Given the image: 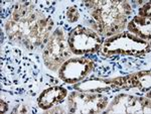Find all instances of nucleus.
I'll list each match as a JSON object with an SVG mask.
<instances>
[{
  "label": "nucleus",
  "instance_id": "423d86ee",
  "mask_svg": "<svg viewBox=\"0 0 151 114\" xmlns=\"http://www.w3.org/2000/svg\"><path fill=\"white\" fill-rule=\"evenodd\" d=\"M67 16L70 22H74V21L77 20L78 17H79V14H78V11L76 10L75 7H70L67 12Z\"/></svg>",
  "mask_w": 151,
  "mask_h": 114
},
{
  "label": "nucleus",
  "instance_id": "7ed1b4c3",
  "mask_svg": "<svg viewBox=\"0 0 151 114\" xmlns=\"http://www.w3.org/2000/svg\"><path fill=\"white\" fill-rule=\"evenodd\" d=\"M92 64L89 60L86 59H72L65 62L60 70V78L69 83H75L84 77L91 71Z\"/></svg>",
  "mask_w": 151,
  "mask_h": 114
},
{
  "label": "nucleus",
  "instance_id": "39448f33",
  "mask_svg": "<svg viewBox=\"0 0 151 114\" xmlns=\"http://www.w3.org/2000/svg\"><path fill=\"white\" fill-rule=\"evenodd\" d=\"M128 28L142 38H150V20L147 17H135L129 23Z\"/></svg>",
  "mask_w": 151,
  "mask_h": 114
},
{
  "label": "nucleus",
  "instance_id": "f03ea898",
  "mask_svg": "<svg viewBox=\"0 0 151 114\" xmlns=\"http://www.w3.org/2000/svg\"><path fill=\"white\" fill-rule=\"evenodd\" d=\"M68 43L73 53L81 55L98 50L100 38L92 30L84 28L83 26H78L70 32Z\"/></svg>",
  "mask_w": 151,
  "mask_h": 114
},
{
  "label": "nucleus",
  "instance_id": "f257e3e1",
  "mask_svg": "<svg viewBox=\"0 0 151 114\" xmlns=\"http://www.w3.org/2000/svg\"><path fill=\"white\" fill-rule=\"evenodd\" d=\"M72 55V51L69 47V43L65 40L64 32L62 30H58L50 38L45 52L43 60L45 65L50 69L58 70L60 65Z\"/></svg>",
  "mask_w": 151,
  "mask_h": 114
},
{
  "label": "nucleus",
  "instance_id": "0eeeda50",
  "mask_svg": "<svg viewBox=\"0 0 151 114\" xmlns=\"http://www.w3.org/2000/svg\"><path fill=\"white\" fill-rule=\"evenodd\" d=\"M139 13L142 17H147V16L150 15V2H148L145 6H143L142 8L140 9Z\"/></svg>",
  "mask_w": 151,
  "mask_h": 114
},
{
  "label": "nucleus",
  "instance_id": "20e7f679",
  "mask_svg": "<svg viewBox=\"0 0 151 114\" xmlns=\"http://www.w3.org/2000/svg\"><path fill=\"white\" fill-rule=\"evenodd\" d=\"M67 95V91L60 87H53L45 91L40 97L38 104L42 109H47L52 107L55 104L60 102Z\"/></svg>",
  "mask_w": 151,
  "mask_h": 114
}]
</instances>
